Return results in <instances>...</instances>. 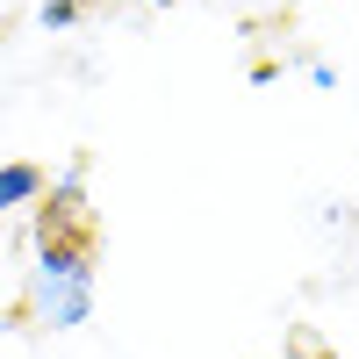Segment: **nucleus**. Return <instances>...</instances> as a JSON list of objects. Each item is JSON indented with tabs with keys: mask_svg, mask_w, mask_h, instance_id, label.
<instances>
[{
	"mask_svg": "<svg viewBox=\"0 0 359 359\" xmlns=\"http://www.w3.org/2000/svg\"><path fill=\"white\" fill-rule=\"evenodd\" d=\"M94 237H101V223H94V208H86L79 187L43 194V208H36V245H43L50 273H72L79 280L86 266H94Z\"/></svg>",
	"mask_w": 359,
	"mask_h": 359,
	"instance_id": "nucleus-1",
	"label": "nucleus"
},
{
	"mask_svg": "<svg viewBox=\"0 0 359 359\" xmlns=\"http://www.w3.org/2000/svg\"><path fill=\"white\" fill-rule=\"evenodd\" d=\"M29 194H43V172L36 165H8V172H0V208H15Z\"/></svg>",
	"mask_w": 359,
	"mask_h": 359,
	"instance_id": "nucleus-2",
	"label": "nucleus"
}]
</instances>
